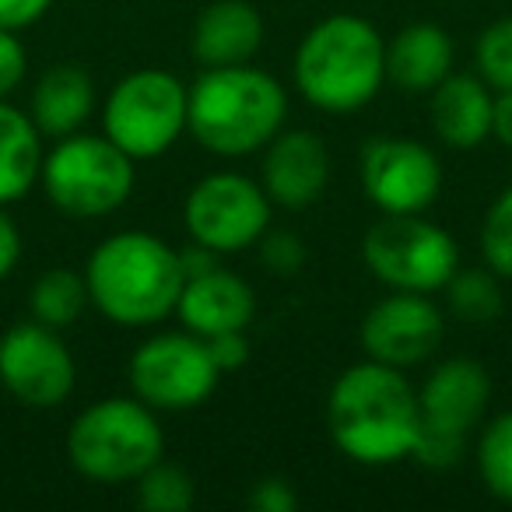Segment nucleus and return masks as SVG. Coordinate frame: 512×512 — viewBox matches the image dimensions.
<instances>
[{
  "label": "nucleus",
  "instance_id": "nucleus-23",
  "mask_svg": "<svg viewBox=\"0 0 512 512\" xmlns=\"http://www.w3.org/2000/svg\"><path fill=\"white\" fill-rule=\"evenodd\" d=\"M442 292H446L449 313L463 323H491L502 316V285L491 267L488 271H456Z\"/></svg>",
  "mask_w": 512,
  "mask_h": 512
},
{
  "label": "nucleus",
  "instance_id": "nucleus-34",
  "mask_svg": "<svg viewBox=\"0 0 512 512\" xmlns=\"http://www.w3.org/2000/svg\"><path fill=\"white\" fill-rule=\"evenodd\" d=\"M22 260V232H18L15 218L0 207V281L8 278Z\"/></svg>",
  "mask_w": 512,
  "mask_h": 512
},
{
  "label": "nucleus",
  "instance_id": "nucleus-7",
  "mask_svg": "<svg viewBox=\"0 0 512 512\" xmlns=\"http://www.w3.org/2000/svg\"><path fill=\"white\" fill-rule=\"evenodd\" d=\"M190 113V88L169 71H134L109 92L102 134L134 162L158 158L179 141Z\"/></svg>",
  "mask_w": 512,
  "mask_h": 512
},
{
  "label": "nucleus",
  "instance_id": "nucleus-16",
  "mask_svg": "<svg viewBox=\"0 0 512 512\" xmlns=\"http://www.w3.org/2000/svg\"><path fill=\"white\" fill-rule=\"evenodd\" d=\"M176 313L197 337H218L228 330H246L256 316V295L239 274L214 267L183 281Z\"/></svg>",
  "mask_w": 512,
  "mask_h": 512
},
{
  "label": "nucleus",
  "instance_id": "nucleus-27",
  "mask_svg": "<svg viewBox=\"0 0 512 512\" xmlns=\"http://www.w3.org/2000/svg\"><path fill=\"white\" fill-rule=\"evenodd\" d=\"M477 71L498 92H512V18L488 25L477 36Z\"/></svg>",
  "mask_w": 512,
  "mask_h": 512
},
{
  "label": "nucleus",
  "instance_id": "nucleus-21",
  "mask_svg": "<svg viewBox=\"0 0 512 512\" xmlns=\"http://www.w3.org/2000/svg\"><path fill=\"white\" fill-rule=\"evenodd\" d=\"M43 172L39 127L29 113L0 99V204L25 197Z\"/></svg>",
  "mask_w": 512,
  "mask_h": 512
},
{
  "label": "nucleus",
  "instance_id": "nucleus-32",
  "mask_svg": "<svg viewBox=\"0 0 512 512\" xmlns=\"http://www.w3.org/2000/svg\"><path fill=\"white\" fill-rule=\"evenodd\" d=\"M207 341V351H211L214 365H218V372L225 376V372H239L242 365L249 362V341H246V330H228V334H218V337H204Z\"/></svg>",
  "mask_w": 512,
  "mask_h": 512
},
{
  "label": "nucleus",
  "instance_id": "nucleus-13",
  "mask_svg": "<svg viewBox=\"0 0 512 512\" xmlns=\"http://www.w3.org/2000/svg\"><path fill=\"white\" fill-rule=\"evenodd\" d=\"M446 337L439 306L421 292H393L362 320V348L372 362L411 369L432 358Z\"/></svg>",
  "mask_w": 512,
  "mask_h": 512
},
{
  "label": "nucleus",
  "instance_id": "nucleus-4",
  "mask_svg": "<svg viewBox=\"0 0 512 512\" xmlns=\"http://www.w3.org/2000/svg\"><path fill=\"white\" fill-rule=\"evenodd\" d=\"M386 81V43L358 15L323 18L295 53V85L323 113H355L369 106Z\"/></svg>",
  "mask_w": 512,
  "mask_h": 512
},
{
  "label": "nucleus",
  "instance_id": "nucleus-2",
  "mask_svg": "<svg viewBox=\"0 0 512 512\" xmlns=\"http://www.w3.org/2000/svg\"><path fill=\"white\" fill-rule=\"evenodd\" d=\"M92 306L120 327H151L172 316L183 295L179 253L148 232H116L85 267Z\"/></svg>",
  "mask_w": 512,
  "mask_h": 512
},
{
  "label": "nucleus",
  "instance_id": "nucleus-33",
  "mask_svg": "<svg viewBox=\"0 0 512 512\" xmlns=\"http://www.w3.org/2000/svg\"><path fill=\"white\" fill-rule=\"evenodd\" d=\"M53 0H0V29L22 32L50 11Z\"/></svg>",
  "mask_w": 512,
  "mask_h": 512
},
{
  "label": "nucleus",
  "instance_id": "nucleus-19",
  "mask_svg": "<svg viewBox=\"0 0 512 512\" xmlns=\"http://www.w3.org/2000/svg\"><path fill=\"white\" fill-rule=\"evenodd\" d=\"M453 74V39L442 25L414 22L386 43V81L404 92H432Z\"/></svg>",
  "mask_w": 512,
  "mask_h": 512
},
{
  "label": "nucleus",
  "instance_id": "nucleus-22",
  "mask_svg": "<svg viewBox=\"0 0 512 512\" xmlns=\"http://www.w3.org/2000/svg\"><path fill=\"white\" fill-rule=\"evenodd\" d=\"M88 302H92V295H88L85 274L67 271V267L46 271L29 292L32 320L46 323V327H53V330H64V327H71V323H78Z\"/></svg>",
  "mask_w": 512,
  "mask_h": 512
},
{
  "label": "nucleus",
  "instance_id": "nucleus-8",
  "mask_svg": "<svg viewBox=\"0 0 512 512\" xmlns=\"http://www.w3.org/2000/svg\"><path fill=\"white\" fill-rule=\"evenodd\" d=\"M365 267L393 292L432 295L456 274V242L425 214H386L362 239Z\"/></svg>",
  "mask_w": 512,
  "mask_h": 512
},
{
  "label": "nucleus",
  "instance_id": "nucleus-3",
  "mask_svg": "<svg viewBox=\"0 0 512 512\" xmlns=\"http://www.w3.org/2000/svg\"><path fill=\"white\" fill-rule=\"evenodd\" d=\"M288 116V95L267 71L249 64L204 67L190 85L186 130L221 158L253 155L281 134Z\"/></svg>",
  "mask_w": 512,
  "mask_h": 512
},
{
  "label": "nucleus",
  "instance_id": "nucleus-9",
  "mask_svg": "<svg viewBox=\"0 0 512 512\" xmlns=\"http://www.w3.org/2000/svg\"><path fill=\"white\" fill-rule=\"evenodd\" d=\"M186 232L214 253H239L260 242L271 225V197L242 172H211L190 190L183 207Z\"/></svg>",
  "mask_w": 512,
  "mask_h": 512
},
{
  "label": "nucleus",
  "instance_id": "nucleus-12",
  "mask_svg": "<svg viewBox=\"0 0 512 512\" xmlns=\"http://www.w3.org/2000/svg\"><path fill=\"white\" fill-rule=\"evenodd\" d=\"M362 186L383 214H425L442 190V165L414 137H376L362 151Z\"/></svg>",
  "mask_w": 512,
  "mask_h": 512
},
{
  "label": "nucleus",
  "instance_id": "nucleus-26",
  "mask_svg": "<svg viewBox=\"0 0 512 512\" xmlns=\"http://www.w3.org/2000/svg\"><path fill=\"white\" fill-rule=\"evenodd\" d=\"M481 253L498 278H512V186L498 193L481 225Z\"/></svg>",
  "mask_w": 512,
  "mask_h": 512
},
{
  "label": "nucleus",
  "instance_id": "nucleus-10",
  "mask_svg": "<svg viewBox=\"0 0 512 512\" xmlns=\"http://www.w3.org/2000/svg\"><path fill=\"white\" fill-rule=\"evenodd\" d=\"M207 341L197 334H158L144 341L130 358V390L155 411H190L218 386Z\"/></svg>",
  "mask_w": 512,
  "mask_h": 512
},
{
  "label": "nucleus",
  "instance_id": "nucleus-14",
  "mask_svg": "<svg viewBox=\"0 0 512 512\" xmlns=\"http://www.w3.org/2000/svg\"><path fill=\"white\" fill-rule=\"evenodd\" d=\"M330 183L327 144L313 130H281L264 155V190L288 211L316 204Z\"/></svg>",
  "mask_w": 512,
  "mask_h": 512
},
{
  "label": "nucleus",
  "instance_id": "nucleus-30",
  "mask_svg": "<svg viewBox=\"0 0 512 512\" xmlns=\"http://www.w3.org/2000/svg\"><path fill=\"white\" fill-rule=\"evenodd\" d=\"M29 74V53L11 29H0V99H8Z\"/></svg>",
  "mask_w": 512,
  "mask_h": 512
},
{
  "label": "nucleus",
  "instance_id": "nucleus-1",
  "mask_svg": "<svg viewBox=\"0 0 512 512\" xmlns=\"http://www.w3.org/2000/svg\"><path fill=\"white\" fill-rule=\"evenodd\" d=\"M330 439L344 456L369 467L407 460L421 432L418 393L404 372L383 362H362L341 372L327 400Z\"/></svg>",
  "mask_w": 512,
  "mask_h": 512
},
{
  "label": "nucleus",
  "instance_id": "nucleus-35",
  "mask_svg": "<svg viewBox=\"0 0 512 512\" xmlns=\"http://www.w3.org/2000/svg\"><path fill=\"white\" fill-rule=\"evenodd\" d=\"M179 264H183V278H197V274H207V271H214V267H221L218 253L207 249V246H200V242H193L190 249L179 253Z\"/></svg>",
  "mask_w": 512,
  "mask_h": 512
},
{
  "label": "nucleus",
  "instance_id": "nucleus-31",
  "mask_svg": "<svg viewBox=\"0 0 512 512\" xmlns=\"http://www.w3.org/2000/svg\"><path fill=\"white\" fill-rule=\"evenodd\" d=\"M249 505L256 512H295L299 509V495L285 477H264L249 491Z\"/></svg>",
  "mask_w": 512,
  "mask_h": 512
},
{
  "label": "nucleus",
  "instance_id": "nucleus-6",
  "mask_svg": "<svg viewBox=\"0 0 512 512\" xmlns=\"http://www.w3.org/2000/svg\"><path fill=\"white\" fill-rule=\"evenodd\" d=\"M43 190L60 214L71 218H106L120 211L134 193V158L116 148L106 134L60 137L43 155Z\"/></svg>",
  "mask_w": 512,
  "mask_h": 512
},
{
  "label": "nucleus",
  "instance_id": "nucleus-15",
  "mask_svg": "<svg viewBox=\"0 0 512 512\" xmlns=\"http://www.w3.org/2000/svg\"><path fill=\"white\" fill-rule=\"evenodd\" d=\"M491 379L474 358H449L425 379L418 393L421 421L442 432L467 435L488 411Z\"/></svg>",
  "mask_w": 512,
  "mask_h": 512
},
{
  "label": "nucleus",
  "instance_id": "nucleus-5",
  "mask_svg": "<svg viewBox=\"0 0 512 512\" xmlns=\"http://www.w3.org/2000/svg\"><path fill=\"white\" fill-rule=\"evenodd\" d=\"M165 453L155 407L137 397H106L71 421L67 456L74 470L99 484H134Z\"/></svg>",
  "mask_w": 512,
  "mask_h": 512
},
{
  "label": "nucleus",
  "instance_id": "nucleus-17",
  "mask_svg": "<svg viewBox=\"0 0 512 512\" xmlns=\"http://www.w3.org/2000/svg\"><path fill=\"white\" fill-rule=\"evenodd\" d=\"M264 46V18L249 0H214L193 22L190 53L204 67L249 64Z\"/></svg>",
  "mask_w": 512,
  "mask_h": 512
},
{
  "label": "nucleus",
  "instance_id": "nucleus-25",
  "mask_svg": "<svg viewBox=\"0 0 512 512\" xmlns=\"http://www.w3.org/2000/svg\"><path fill=\"white\" fill-rule=\"evenodd\" d=\"M477 470L491 495L512 502V411L498 414L484 428L481 446H477Z\"/></svg>",
  "mask_w": 512,
  "mask_h": 512
},
{
  "label": "nucleus",
  "instance_id": "nucleus-20",
  "mask_svg": "<svg viewBox=\"0 0 512 512\" xmlns=\"http://www.w3.org/2000/svg\"><path fill=\"white\" fill-rule=\"evenodd\" d=\"M95 106V81L78 64H53L32 92V123L46 137H71L85 127Z\"/></svg>",
  "mask_w": 512,
  "mask_h": 512
},
{
  "label": "nucleus",
  "instance_id": "nucleus-29",
  "mask_svg": "<svg viewBox=\"0 0 512 512\" xmlns=\"http://www.w3.org/2000/svg\"><path fill=\"white\" fill-rule=\"evenodd\" d=\"M260 260H264L267 271L288 278V274L302 271V264H306V246L292 232H264L260 235Z\"/></svg>",
  "mask_w": 512,
  "mask_h": 512
},
{
  "label": "nucleus",
  "instance_id": "nucleus-28",
  "mask_svg": "<svg viewBox=\"0 0 512 512\" xmlns=\"http://www.w3.org/2000/svg\"><path fill=\"white\" fill-rule=\"evenodd\" d=\"M463 439H467V435L442 432V428L421 421V432H418V439H414L411 460H418L421 467H432V470L453 467V463L463 456Z\"/></svg>",
  "mask_w": 512,
  "mask_h": 512
},
{
  "label": "nucleus",
  "instance_id": "nucleus-18",
  "mask_svg": "<svg viewBox=\"0 0 512 512\" xmlns=\"http://www.w3.org/2000/svg\"><path fill=\"white\" fill-rule=\"evenodd\" d=\"M495 95L484 78L474 74H449L432 88V127L442 144L470 151L491 137Z\"/></svg>",
  "mask_w": 512,
  "mask_h": 512
},
{
  "label": "nucleus",
  "instance_id": "nucleus-11",
  "mask_svg": "<svg viewBox=\"0 0 512 512\" xmlns=\"http://www.w3.org/2000/svg\"><path fill=\"white\" fill-rule=\"evenodd\" d=\"M0 383L18 404L50 411L71 397L78 369L57 330L32 320L0 337Z\"/></svg>",
  "mask_w": 512,
  "mask_h": 512
},
{
  "label": "nucleus",
  "instance_id": "nucleus-24",
  "mask_svg": "<svg viewBox=\"0 0 512 512\" xmlns=\"http://www.w3.org/2000/svg\"><path fill=\"white\" fill-rule=\"evenodd\" d=\"M137 505L148 512H190L197 502V484L176 463H151L141 477L134 481Z\"/></svg>",
  "mask_w": 512,
  "mask_h": 512
},
{
  "label": "nucleus",
  "instance_id": "nucleus-36",
  "mask_svg": "<svg viewBox=\"0 0 512 512\" xmlns=\"http://www.w3.org/2000/svg\"><path fill=\"white\" fill-rule=\"evenodd\" d=\"M491 137L512 148V92L495 95V113H491Z\"/></svg>",
  "mask_w": 512,
  "mask_h": 512
}]
</instances>
